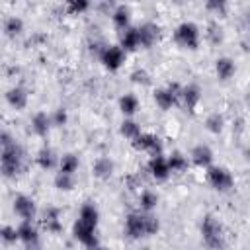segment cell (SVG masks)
Listing matches in <instances>:
<instances>
[{"label": "cell", "mask_w": 250, "mask_h": 250, "mask_svg": "<svg viewBox=\"0 0 250 250\" xmlns=\"http://www.w3.org/2000/svg\"><path fill=\"white\" fill-rule=\"evenodd\" d=\"M201 236L203 242L209 250H223L225 248V232H223V225L213 217L207 215L201 223Z\"/></svg>", "instance_id": "1"}, {"label": "cell", "mask_w": 250, "mask_h": 250, "mask_svg": "<svg viewBox=\"0 0 250 250\" xmlns=\"http://www.w3.org/2000/svg\"><path fill=\"white\" fill-rule=\"evenodd\" d=\"M21 160H23V152L16 143L10 146H2L0 168H2V174L6 178H12V176L21 172Z\"/></svg>", "instance_id": "2"}, {"label": "cell", "mask_w": 250, "mask_h": 250, "mask_svg": "<svg viewBox=\"0 0 250 250\" xmlns=\"http://www.w3.org/2000/svg\"><path fill=\"white\" fill-rule=\"evenodd\" d=\"M174 41L186 49H197L199 45V29L191 21H184L174 31Z\"/></svg>", "instance_id": "3"}, {"label": "cell", "mask_w": 250, "mask_h": 250, "mask_svg": "<svg viewBox=\"0 0 250 250\" xmlns=\"http://www.w3.org/2000/svg\"><path fill=\"white\" fill-rule=\"evenodd\" d=\"M207 182L219 191H229L234 184L232 174L223 166H209L207 168Z\"/></svg>", "instance_id": "4"}, {"label": "cell", "mask_w": 250, "mask_h": 250, "mask_svg": "<svg viewBox=\"0 0 250 250\" xmlns=\"http://www.w3.org/2000/svg\"><path fill=\"white\" fill-rule=\"evenodd\" d=\"M137 150L148 152L150 156H162V141L150 133H141L135 141H131Z\"/></svg>", "instance_id": "5"}, {"label": "cell", "mask_w": 250, "mask_h": 250, "mask_svg": "<svg viewBox=\"0 0 250 250\" xmlns=\"http://www.w3.org/2000/svg\"><path fill=\"white\" fill-rule=\"evenodd\" d=\"M125 234H127L129 238L146 236V215L129 213L127 219H125Z\"/></svg>", "instance_id": "6"}, {"label": "cell", "mask_w": 250, "mask_h": 250, "mask_svg": "<svg viewBox=\"0 0 250 250\" xmlns=\"http://www.w3.org/2000/svg\"><path fill=\"white\" fill-rule=\"evenodd\" d=\"M94 230H96V227H92V225H88V223H84V221H80V219H78V221L74 223V227H72L74 238H76L78 242H82L84 246H88V248L98 246V238H96Z\"/></svg>", "instance_id": "7"}, {"label": "cell", "mask_w": 250, "mask_h": 250, "mask_svg": "<svg viewBox=\"0 0 250 250\" xmlns=\"http://www.w3.org/2000/svg\"><path fill=\"white\" fill-rule=\"evenodd\" d=\"M100 59H102V62H104L105 68L117 70V68L123 64L125 51H123L121 47H117V45H109V47H105V49L100 53Z\"/></svg>", "instance_id": "8"}, {"label": "cell", "mask_w": 250, "mask_h": 250, "mask_svg": "<svg viewBox=\"0 0 250 250\" xmlns=\"http://www.w3.org/2000/svg\"><path fill=\"white\" fill-rule=\"evenodd\" d=\"M199 100H201V90H199V86H195V84H188V86L182 88L180 104H182V107H184L186 111H195Z\"/></svg>", "instance_id": "9"}, {"label": "cell", "mask_w": 250, "mask_h": 250, "mask_svg": "<svg viewBox=\"0 0 250 250\" xmlns=\"http://www.w3.org/2000/svg\"><path fill=\"white\" fill-rule=\"evenodd\" d=\"M148 172H150V176L154 178V180H158V182H162V180H166L168 176H170V166H168V158H164V156H152L150 160H148Z\"/></svg>", "instance_id": "10"}, {"label": "cell", "mask_w": 250, "mask_h": 250, "mask_svg": "<svg viewBox=\"0 0 250 250\" xmlns=\"http://www.w3.org/2000/svg\"><path fill=\"white\" fill-rule=\"evenodd\" d=\"M14 211L18 217H21L23 221H31L33 215H35V203L31 197L27 195H18L14 199Z\"/></svg>", "instance_id": "11"}, {"label": "cell", "mask_w": 250, "mask_h": 250, "mask_svg": "<svg viewBox=\"0 0 250 250\" xmlns=\"http://www.w3.org/2000/svg\"><path fill=\"white\" fill-rule=\"evenodd\" d=\"M191 162L199 168H209L213 162V150L207 145H197L191 150Z\"/></svg>", "instance_id": "12"}, {"label": "cell", "mask_w": 250, "mask_h": 250, "mask_svg": "<svg viewBox=\"0 0 250 250\" xmlns=\"http://www.w3.org/2000/svg\"><path fill=\"white\" fill-rule=\"evenodd\" d=\"M137 29H139V37H141V45H143V47H150V45H154V43L158 41V35H160L158 25H154V23H145V25H141V27H137Z\"/></svg>", "instance_id": "13"}, {"label": "cell", "mask_w": 250, "mask_h": 250, "mask_svg": "<svg viewBox=\"0 0 250 250\" xmlns=\"http://www.w3.org/2000/svg\"><path fill=\"white\" fill-rule=\"evenodd\" d=\"M43 227L49 232H61V211L57 207H47L43 213Z\"/></svg>", "instance_id": "14"}, {"label": "cell", "mask_w": 250, "mask_h": 250, "mask_svg": "<svg viewBox=\"0 0 250 250\" xmlns=\"http://www.w3.org/2000/svg\"><path fill=\"white\" fill-rule=\"evenodd\" d=\"M6 100H8V104H10L14 109H23V107L27 105V92H25L23 88H20V86L10 88V90L6 92Z\"/></svg>", "instance_id": "15"}, {"label": "cell", "mask_w": 250, "mask_h": 250, "mask_svg": "<svg viewBox=\"0 0 250 250\" xmlns=\"http://www.w3.org/2000/svg\"><path fill=\"white\" fill-rule=\"evenodd\" d=\"M123 51H135L137 47H141V37H139V29L137 27H129L123 31L121 35V45Z\"/></svg>", "instance_id": "16"}, {"label": "cell", "mask_w": 250, "mask_h": 250, "mask_svg": "<svg viewBox=\"0 0 250 250\" xmlns=\"http://www.w3.org/2000/svg\"><path fill=\"white\" fill-rule=\"evenodd\" d=\"M18 234H20V240L25 242L27 246L35 244L37 238H39V236H37V229L31 225V221H21L20 227H18Z\"/></svg>", "instance_id": "17"}, {"label": "cell", "mask_w": 250, "mask_h": 250, "mask_svg": "<svg viewBox=\"0 0 250 250\" xmlns=\"http://www.w3.org/2000/svg\"><path fill=\"white\" fill-rule=\"evenodd\" d=\"M111 20H113V25L117 27V29H129V20H131V12H129V8L127 6H117L115 10H113V14H111Z\"/></svg>", "instance_id": "18"}, {"label": "cell", "mask_w": 250, "mask_h": 250, "mask_svg": "<svg viewBox=\"0 0 250 250\" xmlns=\"http://www.w3.org/2000/svg\"><path fill=\"white\" fill-rule=\"evenodd\" d=\"M154 102H156V105H158L160 109H170L174 104H178V100H176V96L170 92V88H158V90L154 92Z\"/></svg>", "instance_id": "19"}, {"label": "cell", "mask_w": 250, "mask_h": 250, "mask_svg": "<svg viewBox=\"0 0 250 250\" xmlns=\"http://www.w3.org/2000/svg\"><path fill=\"white\" fill-rule=\"evenodd\" d=\"M92 172H94L96 178H100V180H107V178L113 174V162H111L109 158L102 156V158H98V160L94 162Z\"/></svg>", "instance_id": "20"}, {"label": "cell", "mask_w": 250, "mask_h": 250, "mask_svg": "<svg viewBox=\"0 0 250 250\" xmlns=\"http://www.w3.org/2000/svg\"><path fill=\"white\" fill-rule=\"evenodd\" d=\"M215 72H217L219 80H229L234 74V62L229 57H221L215 62Z\"/></svg>", "instance_id": "21"}, {"label": "cell", "mask_w": 250, "mask_h": 250, "mask_svg": "<svg viewBox=\"0 0 250 250\" xmlns=\"http://www.w3.org/2000/svg\"><path fill=\"white\" fill-rule=\"evenodd\" d=\"M51 117L47 115V113H43V111H39V113H35L33 115V119H31V129L37 133V135H47V131H49V127H51Z\"/></svg>", "instance_id": "22"}, {"label": "cell", "mask_w": 250, "mask_h": 250, "mask_svg": "<svg viewBox=\"0 0 250 250\" xmlns=\"http://www.w3.org/2000/svg\"><path fill=\"white\" fill-rule=\"evenodd\" d=\"M78 219L84 221V223H88V225H92V227H96V225H98V219H100V213H98V209L94 207V203H84V205L80 207Z\"/></svg>", "instance_id": "23"}, {"label": "cell", "mask_w": 250, "mask_h": 250, "mask_svg": "<svg viewBox=\"0 0 250 250\" xmlns=\"http://www.w3.org/2000/svg\"><path fill=\"white\" fill-rule=\"evenodd\" d=\"M119 109H121L125 115H133V113L139 109V100H137V96L125 94V96L119 100Z\"/></svg>", "instance_id": "24"}, {"label": "cell", "mask_w": 250, "mask_h": 250, "mask_svg": "<svg viewBox=\"0 0 250 250\" xmlns=\"http://www.w3.org/2000/svg\"><path fill=\"white\" fill-rule=\"evenodd\" d=\"M35 160H37V164H39L43 170H49V168H53V166H55V162H57V158H55V152H53L51 148H41V150L37 152Z\"/></svg>", "instance_id": "25"}, {"label": "cell", "mask_w": 250, "mask_h": 250, "mask_svg": "<svg viewBox=\"0 0 250 250\" xmlns=\"http://www.w3.org/2000/svg\"><path fill=\"white\" fill-rule=\"evenodd\" d=\"M59 170H61L62 174H72V176H74V172L78 170V158H76L74 154H64V156H61V160H59Z\"/></svg>", "instance_id": "26"}, {"label": "cell", "mask_w": 250, "mask_h": 250, "mask_svg": "<svg viewBox=\"0 0 250 250\" xmlns=\"http://www.w3.org/2000/svg\"><path fill=\"white\" fill-rule=\"evenodd\" d=\"M4 31H6L8 37H16V35H20V33L23 31V21H21L20 18L12 16V18H8L6 23H4Z\"/></svg>", "instance_id": "27"}, {"label": "cell", "mask_w": 250, "mask_h": 250, "mask_svg": "<svg viewBox=\"0 0 250 250\" xmlns=\"http://www.w3.org/2000/svg\"><path fill=\"white\" fill-rule=\"evenodd\" d=\"M223 125H225V119H223V115H219V113H211V115L205 119V129H207L209 133H213V135H219V133L223 131Z\"/></svg>", "instance_id": "28"}, {"label": "cell", "mask_w": 250, "mask_h": 250, "mask_svg": "<svg viewBox=\"0 0 250 250\" xmlns=\"http://www.w3.org/2000/svg\"><path fill=\"white\" fill-rule=\"evenodd\" d=\"M121 135L127 137V139H131V141H135V139L141 135V127H139V123L133 121V119H125V121L121 123Z\"/></svg>", "instance_id": "29"}, {"label": "cell", "mask_w": 250, "mask_h": 250, "mask_svg": "<svg viewBox=\"0 0 250 250\" xmlns=\"http://www.w3.org/2000/svg\"><path fill=\"white\" fill-rule=\"evenodd\" d=\"M55 188L61 189V191H70L74 188V176L72 174H62L59 172L55 176Z\"/></svg>", "instance_id": "30"}, {"label": "cell", "mask_w": 250, "mask_h": 250, "mask_svg": "<svg viewBox=\"0 0 250 250\" xmlns=\"http://www.w3.org/2000/svg\"><path fill=\"white\" fill-rule=\"evenodd\" d=\"M168 166L172 172H182L188 168V158L182 154V152H172L170 158H168Z\"/></svg>", "instance_id": "31"}, {"label": "cell", "mask_w": 250, "mask_h": 250, "mask_svg": "<svg viewBox=\"0 0 250 250\" xmlns=\"http://www.w3.org/2000/svg\"><path fill=\"white\" fill-rule=\"evenodd\" d=\"M156 203H158V197H156V193H152V191H143L141 193V197H139V205H141V209L143 211H152L154 207H156Z\"/></svg>", "instance_id": "32"}, {"label": "cell", "mask_w": 250, "mask_h": 250, "mask_svg": "<svg viewBox=\"0 0 250 250\" xmlns=\"http://www.w3.org/2000/svg\"><path fill=\"white\" fill-rule=\"evenodd\" d=\"M88 8H90V4H88L86 0H70V2L66 4V12L72 14V16L82 14V12H86Z\"/></svg>", "instance_id": "33"}, {"label": "cell", "mask_w": 250, "mask_h": 250, "mask_svg": "<svg viewBox=\"0 0 250 250\" xmlns=\"http://www.w3.org/2000/svg\"><path fill=\"white\" fill-rule=\"evenodd\" d=\"M0 234H2V240H4V242H8V244H12V242L20 240L18 229H14V227H10V225H4V227H2V230H0Z\"/></svg>", "instance_id": "34"}, {"label": "cell", "mask_w": 250, "mask_h": 250, "mask_svg": "<svg viewBox=\"0 0 250 250\" xmlns=\"http://www.w3.org/2000/svg\"><path fill=\"white\" fill-rule=\"evenodd\" d=\"M131 82H135V84H148L150 82L148 72L146 70H135V72H131Z\"/></svg>", "instance_id": "35"}, {"label": "cell", "mask_w": 250, "mask_h": 250, "mask_svg": "<svg viewBox=\"0 0 250 250\" xmlns=\"http://www.w3.org/2000/svg\"><path fill=\"white\" fill-rule=\"evenodd\" d=\"M158 229H160L158 219H156V217H152L150 213H146V234H156V232H158Z\"/></svg>", "instance_id": "36"}, {"label": "cell", "mask_w": 250, "mask_h": 250, "mask_svg": "<svg viewBox=\"0 0 250 250\" xmlns=\"http://www.w3.org/2000/svg\"><path fill=\"white\" fill-rule=\"evenodd\" d=\"M205 8H207L209 12L223 14V12H225V8H227V4H225L223 0H211V2H207V4H205Z\"/></svg>", "instance_id": "37"}, {"label": "cell", "mask_w": 250, "mask_h": 250, "mask_svg": "<svg viewBox=\"0 0 250 250\" xmlns=\"http://www.w3.org/2000/svg\"><path fill=\"white\" fill-rule=\"evenodd\" d=\"M53 123H55V125H64V123H66V111H64L62 107L55 111V115H53Z\"/></svg>", "instance_id": "38"}, {"label": "cell", "mask_w": 250, "mask_h": 250, "mask_svg": "<svg viewBox=\"0 0 250 250\" xmlns=\"http://www.w3.org/2000/svg\"><path fill=\"white\" fill-rule=\"evenodd\" d=\"M0 143H2V146H10V145H14V141H12V137L4 131L2 135H0Z\"/></svg>", "instance_id": "39"}, {"label": "cell", "mask_w": 250, "mask_h": 250, "mask_svg": "<svg viewBox=\"0 0 250 250\" xmlns=\"http://www.w3.org/2000/svg\"><path fill=\"white\" fill-rule=\"evenodd\" d=\"M244 154H246V160H248V162H250V146H248V148H246V152H244Z\"/></svg>", "instance_id": "40"}, {"label": "cell", "mask_w": 250, "mask_h": 250, "mask_svg": "<svg viewBox=\"0 0 250 250\" xmlns=\"http://www.w3.org/2000/svg\"><path fill=\"white\" fill-rule=\"evenodd\" d=\"M90 250H107V248H102V246H94V248H90Z\"/></svg>", "instance_id": "41"}]
</instances>
